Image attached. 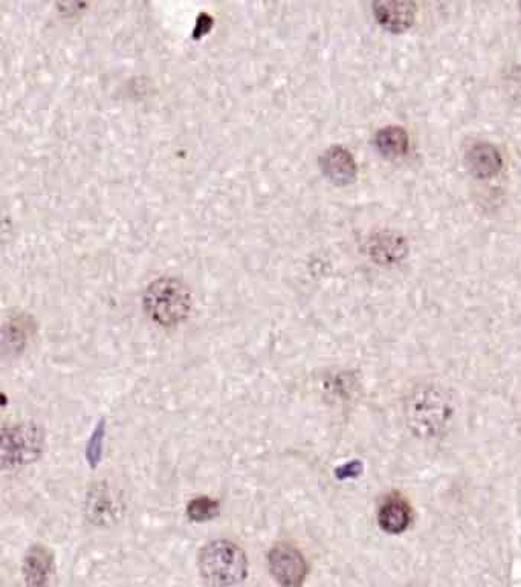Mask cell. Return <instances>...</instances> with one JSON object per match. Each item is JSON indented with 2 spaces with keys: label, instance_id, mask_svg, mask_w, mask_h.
<instances>
[{
  "label": "cell",
  "instance_id": "obj_9",
  "mask_svg": "<svg viewBox=\"0 0 521 587\" xmlns=\"http://www.w3.org/2000/svg\"><path fill=\"white\" fill-rule=\"evenodd\" d=\"M411 511L404 499L389 497L379 509L378 522L384 531L390 534H399L409 528Z\"/></svg>",
  "mask_w": 521,
  "mask_h": 587
},
{
  "label": "cell",
  "instance_id": "obj_11",
  "mask_svg": "<svg viewBox=\"0 0 521 587\" xmlns=\"http://www.w3.org/2000/svg\"><path fill=\"white\" fill-rule=\"evenodd\" d=\"M219 511V503L218 500L214 499H210V497H199V499H194L188 505V517L194 520V522H205V520H210L213 518L214 516H218Z\"/></svg>",
  "mask_w": 521,
  "mask_h": 587
},
{
  "label": "cell",
  "instance_id": "obj_7",
  "mask_svg": "<svg viewBox=\"0 0 521 587\" xmlns=\"http://www.w3.org/2000/svg\"><path fill=\"white\" fill-rule=\"evenodd\" d=\"M53 571V556L43 546H34L25 557L23 577L27 587H48Z\"/></svg>",
  "mask_w": 521,
  "mask_h": 587
},
{
  "label": "cell",
  "instance_id": "obj_8",
  "mask_svg": "<svg viewBox=\"0 0 521 587\" xmlns=\"http://www.w3.org/2000/svg\"><path fill=\"white\" fill-rule=\"evenodd\" d=\"M469 170L474 177L491 178L501 169V156L494 145L479 143L469 149L467 155Z\"/></svg>",
  "mask_w": 521,
  "mask_h": 587
},
{
  "label": "cell",
  "instance_id": "obj_5",
  "mask_svg": "<svg viewBox=\"0 0 521 587\" xmlns=\"http://www.w3.org/2000/svg\"><path fill=\"white\" fill-rule=\"evenodd\" d=\"M375 16L385 29L392 32H404L415 21L416 6L411 2H378L375 4Z\"/></svg>",
  "mask_w": 521,
  "mask_h": 587
},
{
  "label": "cell",
  "instance_id": "obj_6",
  "mask_svg": "<svg viewBox=\"0 0 521 587\" xmlns=\"http://www.w3.org/2000/svg\"><path fill=\"white\" fill-rule=\"evenodd\" d=\"M323 170L332 181L349 184L357 177V162L344 147H330L321 158Z\"/></svg>",
  "mask_w": 521,
  "mask_h": 587
},
{
  "label": "cell",
  "instance_id": "obj_12",
  "mask_svg": "<svg viewBox=\"0 0 521 587\" xmlns=\"http://www.w3.org/2000/svg\"><path fill=\"white\" fill-rule=\"evenodd\" d=\"M361 464L360 462H351V464L344 465L343 468L336 471V475H338L340 479H346V477H355V475L361 473Z\"/></svg>",
  "mask_w": 521,
  "mask_h": 587
},
{
  "label": "cell",
  "instance_id": "obj_4",
  "mask_svg": "<svg viewBox=\"0 0 521 587\" xmlns=\"http://www.w3.org/2000/svg\"><path fill=\"white\" fill-rule=\"evenodd\" d=\"M268 566L280 587H302L308 574L303 554L286 543L276 545L269 550Z\"/></svg>",
  "mask_w": 521,
  "mask_h": 587
},
{
  "label": "cell",
  "instance_id": "obj_2",
  "mask_svg": "<svg viewBox=\"0 0 521 587\" xmlns=\"http://www.w3.org/2000/svg\"><path fill=\"white\" fill-rule=\"evenodd\" d=\"M145 312L152 320L173 326L186 320L190 310V293L175 278H160L150 285L144 295Z\"/></svg>",
  "mask_w": 521,
  "mask_h": 587
},
{
  "label": "cell",
  "instance_id": "obj_3",
  "mask_svg": "<svg viewBox=\"0 0 521 587\" xmlns=\"http://www.w3.org/2000/svg\"><path fill=\"white\" fill-rule=\"evenodd\" d=\"M42 447V434L38 427L19 424L8 430H4V442H2V459L5 467L28 464L34 460L40 453Z\"/></svg>",
  "mask_w": 521,
  "mask_h": 587
},
{
  "label": "cell",
  "instance_id": "obj_10",
  "mask_svg": "<svg viewBox=\"0 0 521 587\" xmlns=\"http://www.w3.org/2000/svg\"><path fill=\"white\" fill-rule=\"evenodd\" d=\"M376 145L384 156L399 158L404 156L409 150V135L404 128L396 126L381 128L376 134Z\"/></svg>",
  "mask_w": 521,
  "mask_h": 587
},
{
  "label": "cell",
  "instance_id": "obj_1",
  "mask_svg": "<svg viewBox=\"0 0 521 587\" xmlns=\"http://www.w3.org/2000/svg\"><path fill=\"white\" fill-rule=\"evenodd\" d=\"M199 569L214 586H235L246 577L248 560L244 550L236 543L218 540L203 548L199 556Z\"/></svg>",
  "mask_w": 521,
  "mask_h": 587
}]
</instances>
